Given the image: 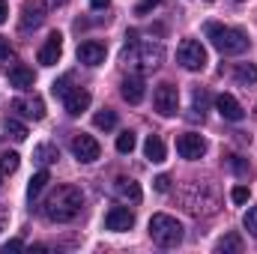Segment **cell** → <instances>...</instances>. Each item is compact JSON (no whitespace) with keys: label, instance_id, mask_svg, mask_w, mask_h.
<instances>
[{"label":"cell","instance_id":"cell-1","mask_svg":"<svg viewBox=\"0 0 257 254\" xmlns=\"http://www.w3.org/2000/svg\"><path fill=\"white\" fill-rule=\"evenodd\" d=\"M81 206H84V191L78 189V186H57V189L48 194V200H45L42 212H45V218H48V221L66 224V221L78 218Z\"/></svg>","mask_w":257,"mask_h":254},{"label":"cell","instance_id":"cell-2","mask_svg":"<svg viewBox=\"0 0 257 254\" xmlns=\"http://www.w3.org/2000/svg\"><path fill=\"white\" fill-rule=\"evenodd\" d=\"M180 200H183V209L189 215H194V218L215 215L218 206H221V194H218V189L212 183H189L183 189V194H180Z\"/></svg>","mask_w":257,"mask_h":254},{"label":"cell","instance_id":"cell-3","mask_svg":"<svg viewBox=\"0 0 257 254\" xmlns=\"http://www.w3.org/2000/svg\"><path fill=\"white\" fill-rule=\"evenodd\" d=\"M123 60L141 66L144 72H153V69H159L162 60H165V48H162L159 42H138V33L128 30L126 33V48H123Z\"/></svg>","mask_w":257,"mask_h":254},{"label":"cell","instance_id":"cell-4","mask_svg":"<svg viewBox=\"0 0 257 254\" xmlns=\"http://www.w3.org/2000/svg\"><path fill=\"white\" fill-rule=\"evenodd\" d=\"M203 30H206V39H209L221 54H245V51L251 48V39H248L245 30H239V27H227V24L209 21Z\"/></svg>","mask_w":257,"mask_h":254},{"label":"cell","instance_id":"cell-5","mask_svg":"<svg viewBox=\"0 0 257 254\" xmlns=\"http://www.w3.org/2000/svg\"><path fill=\"white\" fill-rule=\"evenodd\" d=\"M150 236H153V242L162 245V248H177V245L183 242V224H180L174 215L159 212V215L150 218Z\"/></svg>","mask_w":257,"mask_h":254},{"label":"cell","instance_id":"cell-6","mask_svg":"<svg viewBox=\"0 0 257 254\" xmlns=\"http://www.w3.org/2000/svg\"><path fill=\"white\" fill-rule=\"evenodd\" d=\"M177 60H180L183 69H189V72H200L206 66V48L197 39H183L180 48H177Z\"/></svg>","mask_w":257,"mask_h":254},{"label":"cell","instance_id":"cell-7","mask_svg":"<svg viewBox=\"0 0 257 254\" xmlns=\"http://www.w3.org/2000/svg\"><path fill=\"white\" fill-rule=\"evenodd\" d=\"M153 108L162 114V117H174L177 108H180V90L174 84H159L156 93H153Z\"/></svg>","mask_w":257,"mask_h":254},{"label":"cell","instance_id":"cell-8","mask_svg":"<svg viewBox=\"0 0 257 254\" xmlns=\"http://www.w3.org/2000/svg\"><path fill=\"white\" fill-rule=\"evenodd\" d=\"M48 9H51V6H48L45 0H27V3H24V9H21V21H18L21 33H30V30H36V27L45 21Z\"/></svg>","mask_w":257,"mask_h":254},{"label":"cell","instance_id":"cell-9","mask_svg":"<svg viewBox=\"0 0 257 254\" xmlns=\"http://www.w3.org/2000/svg\"><path fill=\"white\" fill-rule=\"evenodd\" d=\"M72 153H75V159L78 162H84V165H90V162H96L99 156H102V147H99V141L93 138V135H75L72 138Z\"/></svg>","mask_w":257,"mask_h":254},{"label":"cell","instance_id":"cell-10","mask_svg":"<svg viewBox=\"0 0 257 254\" xmlns=\"http://www.w3.org/2000/svg\"><path fill=\"white\" fill-rule=\"evenodd\" d=\"M177 153H180L183 159H189V162H197V159H203V153H206V141H203L200 135H194V132H186V135L177 138Z\"/></svg>","mask_w":257,"mask_h":254},{"label":"cell","instance_id":"cell-11","mask_svg":"<svg viewBox=\"0 0 257 254\" xmlns=\"http://www.w3.org/2000/svg\"><path fill=\"white\" fill-rule=\"evenodd\" d=\"M12 111L27 117V120H42L45 117V102L39 96H18V99H12Z\"/></svg>","mask_w":257,"mask_h":254},{"label":"cell","instance_id":"cell-12","mask_svg":"<svg viewBox=\"0 0 257 254\" xmlns=\"http://www.w3.org/2000/svg\"><path fill=\"white\" fill-rule=\"evenodd\" d=\"M105 227L114 230V233L132 230V227H135V212H132L128 206H111L108 215H105Z\"/></svg>","mask_w":257,"mask_h":254},{"label":"cell","instance_id":"cell-13","mask_svg":"<svg viewBox=\"0 0 257 254\" xmlns=\"http://www.w3.org/2000/svg\"><path fill=\"white\" fill-rule=\"evenodd\" d=\"M105 54H108V48L102 42H96V39H87V42L78 45V60L84 66H102L105 63Z\"/></svg>","mask_w":257,"mask_h":254},{"label":"cell","instance_id":"cell-14","mask_svg":"<svg viewBox=\"0 0 257 254\" xmlns=\"http://www.w3.org/2000/svg\"><path fill=\"white\" fill-rule=\"evenodd\" d=\"M63 105H66V114H69V117H81V114L90 108V93H87L84 87H72L63 96Z\"/></svg>","mask_w":257,"mask_h":254},{"label":"cell","instance_id":"cell-15","mask_svg":"<svg viewBox=\"0 0 257 254\" xmlns=\"http://www.w3.org/2000/svg\"><path fill=\"white\" fill-rule=\"evenodd\" d=\"M215 111L227 120V123H239L242 117H245V111H242V105L230 96V93H221L218 99H215Z\"/></svg>","mask_w":257,"mask_h":254},{"label":"cell","instance_id":"cell-16","mask_svg":"<svg viewBox=\"0 0 257 254\" xmlns=\"http://www.w3.org/2000/svg\"><path fill=\"white\" fill-rule=\"evenodd\" d=\"M114 194H117L120 200H126V203H141V197H144L141 186H138L132 177H117V180H114Z\"/></svg>","mask_w":257,"mask_h":254},{"label":"cell","instance_id":"cell-17","mask_svg":"<svg viewBox=\"0 0 257 254\" xmlns=\"http://www.w3.org/2000/svg\"><path fill=\"white\" fill-rule=\"evenodd\" d=\"M60 54H63V36H60V33H51L48 42L39 48V63L42 66H54L57 60H60Z\"/></svg>","mask_w":257,"mask_h":254},{"label":"cell","instance_id":"cell-18","mask_svg":"<svg viewBox=\"0 0 257 254\" xmlns=\"http://www.w3.org/2000/svg\"><path fill=\"white\" fill-rule=\"evenodd\" d=\"M123 99H126L128 105H141L144 102V78L141 75H128L123 78Z\"/></svg>","mask_w":257,"mask_h":254},{"label":"cell","instance_id":"cell-19","mask_svg":"<svg viewBox=\"0 0 257 254\" xmlns=\"http://www.w3.org/2000/svg\"><path fill=\"white\" fill-rule=\"evenodd\" d=\"M33 81H36V75H33V69L30 66H12L9 69V84L15 87V90H30L33 87Z\"/></svg>","mask_w":257,"mask_h":254},{"label":"cell","instance_id":"cell-20","mask_svg":"<svg viewBox=\"0 0 257 254\" xmlns=\"http://www.w3.org/2000/svg\"><path fill=\"white\" fill-rule=\"evenodd\" d=\"M144 156L150 159V162H165V156H168V150H165V141L159 138V135H150L147 141H144Z\"/></svg>","mask_w":257,"mask_h":254},{"label":"cell","instance_id":"cell-21","mask_svg":"<svg viewBox=\"0 0 257 254\" xmlns=\"http://www.w3.org/2000/svg\"><path fill=\"white\" fill-rule=\"evenodd\" d=\"M60 159V150L54 147V144H39L36 150H33V162H39L42 168H48V165H54Z\"/></svg>","mask_w":257,"mask_h":254},{"label":"cell","instance_id":"cell-22","mask_svg":"<svg viewBox=\"0 0 257 254\" xmlns=\"http://www.w3.org/2000/svg\"><path fill=\"white\" fill-rule=\"evenodd\" d=\"M215 251H224V254H239L242 251V236L239 233H224L218 242H215Z\"/></svg>","mask_w":257,"mask_h":254},{"label":"cell","instance_id":"cell-23","mask_svg":"<svg viewBox=\"0 0 257 254\" xmlns=\"http://www.w3.org/2000/svg\"><path fill=\"white\" fill-rule=\"evenodd\" d=\"M233 78H236V84H242V87L254 84L257 81V66L254 63H239L233 69Z\"/></svg>","mask_w":257,"mask_h":254},{"label":"cell","instance_id":"cell-24","mask_svg":"<svg viewBox=\"0 0 257 254\" xmlns=\"http://www.w3.org/2000/svg\"><path fill=\"white\" fill-rule=\"evenodd\" d=\"M51 183V177H48V171H39V174H33V180H30V186H27V197L30 200H36L39 194H42V189Z\"/></svg>","mask_w":257,"mask_h":254},{"label":"cell","instance_id":"cell-25","mask_svg":"<svg viewBox=\"0 0 257 254\" xmlns=\"http://www.w3.org/2000/svg\"><path fill=\"white\" fill-rule=\"evenodd\" d=\"M93 126H96V129H102V132H111V129L117 126V111H111V108L99 111V114L93 117Z\"/></svg>","mask_w":257,"mask_h":254},{"label":"cell","instance_id":"cell-26","mask_svg":"<svg viewBox=\"0 0 257 254\" xmlns=\"http://www.w3.org/2000/svg\"><path fill=\"white\" fill-rule=\"evenodd\" d=\"M3 132H6L9 138H15V141H24V138H27V126L18 123L15 117H6V120H3Z\"/></svg>","mask_w":257,"mask_h":254},{"label":"cell","instance_id":"cell-27","mask_svg":"<svg viewBox=\"0 0 257 254\" xmlns=\"http://www.w3.org/2000/svg\"><path fill=\"white\" fill-rule=\"evenodd\" d=\"M192 105H194V117H200V120H203V114H206V105H209V93H206L203 87H197V90H194Z\"/></svg>","mask_w":257,"mask_h":254},{"label":"cell","instance_id":"cell-28","mask_svg":"<svg viewBox=\"0 0 257 254\" xmlns=\"http://www.w3.org/2000/svg\"><path fill=\"white\" fill-rule=\"evenodd\" d=\"M18 171V153H3L0 156V174H15Z\"/></svg>","mask_w":257,"mask_h":254},{"label":"cell","instance_id":"cell-29","mask_svg":"<svg viewBox=\"0 0 257 254\" xmlns=\"http://www.w3.org/2000/svg\"><path fill=\"white\" fill-rule=\"evenodd\" d=\"M135 150V135L132 132H123V135H117V153H132Z\"/></svg>","mask_w":257,"mask_h":254},{"label":"cell","instance_id":"cell-30","mask_svg":"<svg viewBox=\"0 0 257 254\" xmlns=\"http://www.w3.org/2000/svg\"><path fill=\"white\" fill-rule=\"evenodd\" d=\"M69 84H72V75H63V78H60V81H54V84H51V93H54V96H60V99H63L66 93H69V90H72V87H69Z\"/></svg>","mask_w":257,"mask_h":254},{"label":"cell","instance_id":"cell-31","mask_svg":"<svg viewBox=\"0 0 257 254\" xmlns=\"http://www.w3.org/2000/svg\"><path fill=\"white\" fill-rule=\"evenodd\" d=\"M242 224H245V230H248V233H251V236L257 239V206H251V209L245 212V218H242Z\"/></svg>","mask_w":257,"mask_h":254},{"label":"cell","instance_id":"cell-32","mask_svg":"<svg viewBox=\"0 0 257 254\" xmlns=\"http://www.w3.org/2000/svg\"><path fill=\"white\" fill-rule=\"evenodd\" d=\"M248 194H251L248 186H236V189L230 191V200H233V203H245V200H248Z\"/></svg>","mask_w":257,"mask_h":254},{"label":"cell","instance_id":"cell-33","mask_svg":"<svg viewBox=\"0 0 257 254\" xmlns=\"http://www.w3.org/2000/svg\"><path fill=\"white\" fill-rule=\"evenodd\" d=\"M9 60H12V45H9V39L0 36V63H9Z\"/></svg>","mask_w":257,"mask_h":254},{"label":"cell","instance_id":"cell-34","mask_svg":"<svg viewBox=\"0 0 257 254\" xmlns=\"http://www.w3.org/2000/svg\"><path fill=\"white\" fill-rule=\"evenodd\" d=\"M227 162H230V168H233L236 174H245V171H248V162H242L239 156H227Z\"/></svg>","mask_w":257,"mask_h":254},{"label":"cell","instance_id":"cell-35","mask_svg":"<svg viewBox=\"0 0 257 254\" xmlns=\"http://www.w3.org/2000/svg\"><path fill=\"white\" fill-rule=\"evenodd\" d=\"M153 186H156V191H171V177H168V174H162V177H156V180H153Z\"/></svg>","mask_w":257,"mask_h":254},{"label":"cell","instance_id":"cell-36","mask_svg":"<svg viewBox=\"0 0 257 254\" xmlns=\"http://www.w3.org/2000/svg\"><path fill=\"white\" fill-rule=\"evenodd\" d=\"M159 3H162V0H141V3H138V9H135V12H138V15H144V12H150V9H153V6H159Z\"/></svg>","mask_w":257,"mask_h":254},{"label":"cell","instance_id":"cell-37","mask_svg":"<svg viewBox=\"0 0 257 254\" xmlns=\"http://www.w3.org/2000/svg\"><path fill=\"white\" fill-rule=\"evenodd\" d=\"M24 248V242L21 239H9V242H3V251L9 254V251H21Z\"/></svg>","mask_w":257,"mask_h":254},{"label":"cell","instance_id":"cell-38","mask_svg":"<svg viewBox=\"0 0 257 254\" xmlns=\"http://www.w3.org/2000/svg\"><path fill=\"white\" fill-rule=\"evenodd\" d=\"M90 6H93V9H108L111 0H90Z\"/></svg>","mask_w":257,"mask_h":254},{"label":"cell","instance_id":"cell-39","mask_svg":"<svg viewBox=\"0 0 257 254\" xmlns=\"http://www.w3.org/2000/svg\"><path fill=\"white\" fill-rule=\"evenodd\" d=\"M9 18V6H6V0H0V24Z\"/></svg>","mask_w":257,"mask_h":254},{"label":"cell","instance_id":"cell-40","mask_svg":"<svg viewBox=\"0 0 257 254\" xmlns=\"http://www.w3.org/2000/svg\"><path fill=\"white\" fill-rule=\"evenodd\" d=\"M45 3H48L51 9H57V6H63V3H69V0H45Z\"/></svg>","mask_w":257,"mask_h":254},{"label":"cell","instance_id":"cell-41","mask_svg":"<svg viewBox=\"0 0 257 254\" xmlns=\"http://www.w3.org/2000/svg\"><path fill=\"white\" fill-rule=\"evenodd\" d=\"M254 120H257V108H254Z\"/></svg>","mask_w":257,"mask_h":254},{"label":"cell","instance_id":"cell-42","mask_svg":"<svg viewBox=\"0 0 257 254\" xmlns=\"http://www.w3.org/2000/svg\"><path fill=\"white\" fill-rule=\"evenodd\" d=\"M236 3H242V0H236Z\"/></svg>","mask_w":257,"mask_h":254},{"label":"cell","instance_id":"cell-43","mask_svg":"<svg viewBox=\"0 0 257 254\" xmlns=\"http://www.w3.org/2000/svg\"><path fill=\"white\" fill-rule=\"evenodd\" d=\"M0 180H3V174H0Z\"/></svg>","mask_w":257,"mask_h":254}]
</instances>
